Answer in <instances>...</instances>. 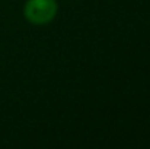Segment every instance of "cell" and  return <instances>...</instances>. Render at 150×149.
<instances>
[{
  "label": "cell",
  "mask_w": 150,
  "mask_h": 149,
  "mask_svg": "<svg viewBox=\"0 0 150 149\" xmlns=\"http://www.w3.org/2000/svg\"><path fill=\"white\" fill-rule=\"evenodd\" d=\"M57 13L55 0H28L25 4V16L29 22L42 25L48 24Z\"/></svg>",
  "instance_id": "1"
}]
</instances>
